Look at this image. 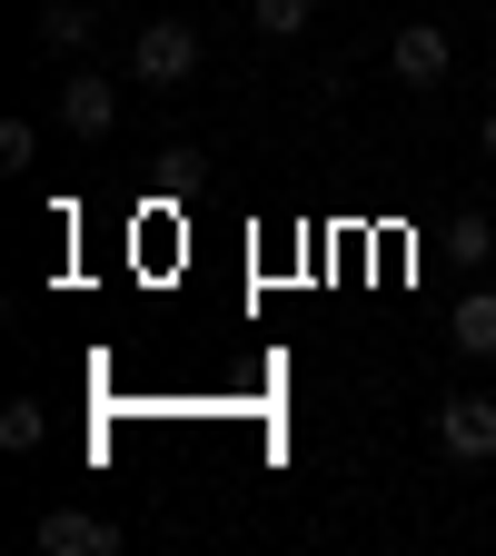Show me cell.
Here are the masks:
<instances>
[{"label": "cell", "instance_id": "6da1fadb", "mask_svg": "<svg viewBox=\"0 0 496 556\" xmlns=\"http://www.w3.org/2000/svg\"><path fill=\"white\" fill-rule=\"evenodd\" d=\"M129 70H139L150 90H179L189 70H199V30H189V21H150V30L129 40Z\"/></svg>", "mask_w": 496, "mask_h": 556}, {"label": "cell", "instance_id": "7a4b0ae2", "mask_svg": "<svg viewBox=\"0 0 496 556\" xmlns=\"http://www.w3.org/2000/svg\"><path fill=\"white\" fill-rule=\"evenodd\" d=\"M437 447H447L457 467H486V457H496V397H447V407H437Z\"/></svg>", "mask_w": 496, "mask_h": 556}, {"label": "cell", "instance_id": "3957f363", "mask_svg": "<svg viewBox=\"0 0 496 556\" xmlns=\"http://www.w3.org/2000/svg\"><path fill=\"white\" fill-rule=\"evenodd\" d=\"M387 70H397L407 90H437L447 70H457V50H447V30H428V21H407V30L387 40Z\"/></svg>", "mask_w": 496, "mask_h": 556}, {"label": "cell", "instance_id": "277c9868", "mask_svg": "<svg viewBox=\"0 0 496 556\" xmlns=\"http://www.w3.org/2000/svg\"><path fill=\"white\" fill-rule=\"evenodd\" d=\"M60 119H69V139H110V119H119V90L100 80V70H69V80H60Z\"/></svg>", "mask_w": 496, "mask_h": 556}, {"label": "cell", "instance_id": "5b68a950", "mask_svg": "<svg viewBox=\"0 0 496 556\" xmlns=\"http://www.w3.org/2000/svg\"><path fill=\"white\" fill-rule=\"evenodd\" d=\"M40 546H50V556H119V527L90 517V507H50V517H40Z\"/></svg>", "mask_w": 496, "mask_h": 556}, {"label": "cell", "instance_id": "8992f818", "mask_svg": "<svg viewBox=\"0 0 496 556\" xmlns=\"http://www.w3.org/2000/svg\"><path fill=\"white\" fill-rule=\"evenodd\" d=\"M457 348H467V358H496V289L486 299H457V328H447Z\"/></svg>", "mask_w": 496, "mask_h": 556}, {"label": "cell", "instance_id": "52a82bcc", "mask_svg": "<svg viewBox=\"0 0 496 556\" xmlns=\"http://www.w3.org/2000/svg\"><path fill=\"white\" fill-rule=\"evenodd\" d=\"M40 438H50V407L40 397H11V407H0V447H11V457H30Z\"/></svg>", "mask_w": 496, "mask_h": 556}, {"label": "cell", "instance_id": "ba28073f", "mask_svg": "<svg viewBox=\"0 0 496 556\" xmlns=\"http://www.w3.org/2000/svg\"><path fill=\"white\" fill-rule=\"evenodd\" d=\"M90 40V11L80 0H40V50H80Z\"/></svg>", "mask_w": 496, "mask_h": 556}, {"label": "cell", "instance_id": "9c48e42d", "mask_svg": "<svg viewBox=\"0 0 496 556\" xmlns=\"http://www.w3.org/2000/svg\"><path fill=\"white\" fill-rule=\"evenodd\" d=\"M308 11H318V0H249V21H258L268 40H298V30H308Z\"/></svg>", "mask_w": 496, "mask_h": 556}, {"label": "cell", "instance_id": "30bf717a", "mask_svg": "<svg viewBox=\"0 0 496 556\" xmlns=\"http://www.w3.org/2000/svg\"><path fill=\"white\" fill-rule=\"evenodd\" d=\"M447 249H457V268H476V258H496V229L476 219V208H457V229H447Z\"/></svg>", "mask_w": 496, "mask_h": 556}, {"label": "cell", "instance_id": "8fae6325", "mask_svg": "<svg viewBox=\"0 0 496 556\" xmlns=\"http://www.w3.org/2000/svg\"><path fill=\"white\" fill-rule=\"evenodd\" d=\"M40 160V129L30 119H0V169H30Z\"/></svg>", "mask_w": 496, "mask_h": 556}, {"label": "cell", "instance_id": "7c38bea8", "mask_svg": "<svg viewBox=\"0 0 496 556\" xmlns=\"http://www.w3.org/2000/svg\"><path fill=\"white\" fill-rule=\"evenodd\" d=\"M486 160H496V110H486Z\"/></svg>", "mask_w": 496, "mask_h": 556}, {"label": "cell", "instance_id": "4fadbf2b", "mask_svg": "<svg viewBox=\"0 0 496 556\" xmlns=\"http://www.w3.org/2000/svg\"><path fill=\"white\" fill-rule=\"evenodd\" d=\"M486 278H496V258H486Z\"/></svg>", "mask_w": 496, "mask_h": 556}]
</instances>
